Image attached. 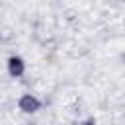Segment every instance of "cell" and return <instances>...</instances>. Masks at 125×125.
<instances>
[{
	"label": "cell",
	"mask_w": 125,
	"mask_h": 125,
	"mask_svg": "<svg viewBox=\"0 0 125 125\" xmlns=\"http://www.w3.org/2000/svg\"><path fill=\"white\" fill-rule=\"evenodd\" d=\"M43 102L35 96V94H23L20 100H18V107L23 111V113H37L41 109Z\"/></svg>",
	"instance_id": "6da1fadb"
},
{
	"label": "cell",
	"mask_w": 125,
	"mask_h": 125,
	"mask_svg": "<svg viewBox=\"0 0 125 125\" xmlns=\"http://www.w3.org/2000/svg\"><path fill=\"white\" fill-rule=\"evenodd\" d=\"M23 72H25V61L18 55L10 57L8 59V74L12 78H20V76H23Z\"/></svg>",
	"instance_id": "7a4b0ae2"
},
{
	"label": "cell",
	"mask_w": 125,
	"mask_h": 125,
	"mask_svg": "<svg viewBox=\"0 0 125 125\" xmlns=\"http://www.w3.org/2000/svg\"><path fill=\"white\" fill-rule=\"evenodd\" d=\"M80 125H96V123H94L92 119H88V121H84V123H80Z\"/></svg>",
	"instance_id": "3957f363"
}]
</instances>
